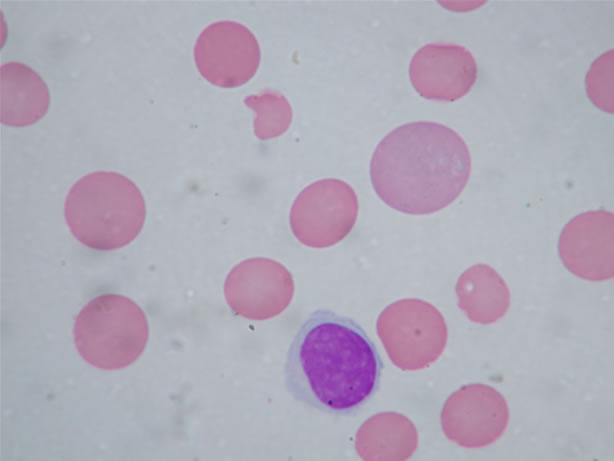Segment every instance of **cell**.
Returning <instances> with one entry per match:
<instances>
[{
  "label": "cell",
  "instance_id": "cell-5",
  "mask_svg": "<svg viewBox=\"0 0 614 461\" xmlns=\"http://www.w3.org/2000/svg\"><path fill=\"white\" fill-rule=\"evenodd\" d=\"M377 331L391 361L402 370L430 366L443 353L448 329L441 312L420 299H403L386 307Z\"/></svg>",
  "mask_w": 614,
  "mask_h": 461
},
{
  "label": "cell",
  "instance_id": "cell-3",
  "mask_svg": "<svg viewBox=\"0 0 614 461\" xmlns=\"http://www.w3.org/2000/svg\"><path fill=\"white\" fill-rule=\"evenodd\" d=\"M64 212L73 236L87 247L103 251L129 244L146 216L139 188L113 171H95L77 180L66 196Z\"/></svg>",
  "mask_w": 614,
  "mask_h": 461
},
{
  "label": "cell",
  "instance_id": "cell-12",
  "mask_svg": "<svg viewBox=\"0 0 614 461\" xmlns=\"http://www.w3.org/2000/svg\"><path fill=\"white\" fill-rule=\"evenodd\" d=\"M458 305L475 323L491 324L502 318L511 303L510 291L502 277L490 266L476 264L457 280Z\"/></svg>",
  "mask_w": 614,
  "mask_h": 461
},
{
  "label": "cell",
  "instance_id": "cell-13",
  "mask_svg": "<svg viewBox=\"0 0 614 461\" xmlns=\"http://www.w3.org/2000/svg\"><path fill=\"white\" fill-rule=\"evenodd\" d=\"M244 103L256 113L254 130L257 137L261 139L276 137L289 127L292 110L288 100L281 93L265 90L247 96Z\"/></svg>",
  "mask_w": 614,
  "mask_h": 461
},
{
  "label": "cell",
  "instance_id": "cell-9",
  "mask_svg": "<svg viewBox=\"0 0 614 461\" xmlns=\"http://www.w3.org/2000/svg\"><path fill=\"white\" fill-rule=\"evenodd\" d=\"M614 215L592 210L576 215L562 229L558 253L564 266L588 281L614 276Z\"/></svg>",
  "mask_w": 614,
  "mask_h": 461
},
{
  "label": "cell",
  "instance_id": "cell-6",
  "mask_svg": "<svg viewBox=\"0 0 614 461\" xmlns=\"http://www.w3.org/2000/svg\"><path fill=\"white\" fill-rule=\"evenodd\" d=\"M358 201L353 188L338 179L312 183L296 197L290 225L302 243L322 247L345 237L355 224Z\"/></svg>",
  "mask_w": 614,
  "mask_h": 461
},
{
  "label": "cell",
  "instance_id": "cell-10",
  "mask_svg": "<svg viewBox=\"0 0 614 461\" xmlns=\"http://www.w3.org/2000/svg\"><path fill=\"white\" fill-rule=\"evenodd\" d=\"M409 75L423 98L452 102L471 90L477 78V64L463 46L429 43L413 55Z\"/></svg>",
  "mask_w": 614,
  "mask_h": 461
},
{
  "label": "cell",
  "instance_id": "cell-4",
  "mask_svg": "<svg viewBox=\"0 0 614 461\" xmlns=\"http://www.w3.org/2000/svg\"><path fill=\"white\" fill-rule=\"evenodd\" d=\"M79 355L102 370H119L142 354L148 340L143 310L118 294L95 297L79 312L74 329Z\"/></svg>",
  "mask_w": 614,
  "mask_h": 461
},
{
  "label": "cell",
  "instance_id": "cell-2",
  "mask_svg": "<svg viewBox=\"0 0 614 461\" xmlns=\"http://www.w3.org/2000/svg\"><path fill=\"white\" fill-rule=\"evenodd\" d=\"M471 156L463 138L437 122L417 121L389 132L375 148L370 178L377 196L412 215L440 211L467 185Z\"/></svg>",
  "mask_w": 614,
  "mask_h": 461
},
{
  "label": "cell",
  "instance_id": "cell-7",
  "mask_svg": "<svg viewBox=\"0 0 614 461\" xmlns=\"http://www.w3.org/2000/svg\"><path fill=\"white\" fill-rule=\"evenodd\" d=\"M194 60L207 81L220 87H237L255 75L260 48L247 27L221 20L211 23L198 35Z\"/></svg>",
  "mask_w": 614,
  "mask_h": 461
},
{
  "label": "cell",
  "instance_id": "cell-1",
  "mask_svg": "<svg viewBox=\"0 0 614 461\" xmlns=\"http://www.w3.org/2000/svg\"><path fill=\"white\" fill-rule=\"evenodd\" d=\"M383 362L374 342L353 319L312 312L287 352L284 379L298 402L333 415H352L376 393Z\"/></svg>",
  "mask_w": 614,
  "mask_h": 461
},
{
  "label": "cell",
  "instance_id": "cell-11",
  "mask_svg": "<svg viewBox=\"0 0 614 461\" xmlns=\"http://www.w3.org/2000/svg\"><path fill=\"white\" fill-rule=\"evenodd\" d=\"M1 122L25 126L41 119L50 105L49 89L42 77L20 62H6L0 68Z\"/></svg>",
  "mask_w": 614,
  "mask_h": 461
},
{
  "label": "cell",
  "instance_id": "cell-8",
  "mask_svg": "<svg viewBox=\"0 0 614 461\" xmlns=\"http://www.w3.org/2000/svg\"><path fill=\"white\" fill-rule=\"evenodd\" d=\"M509 408L495 388L473 383L451 394L442 409L441 423L448 439L465 448L495 442L507 428Z\"/></svg>",
  "mask_w": 614,
  "mask_h": 461
}]
</instances>
